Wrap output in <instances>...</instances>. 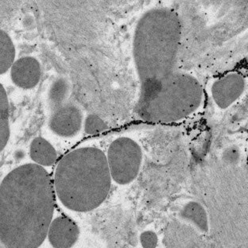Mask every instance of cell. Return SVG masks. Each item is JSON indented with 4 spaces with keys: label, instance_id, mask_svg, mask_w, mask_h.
<instances>
[{
    "label": "cell",
    "instance_id": "7c38bea8",
    "mask_svg": "<svg viewBox=\"0 0 248 248\" xmlns=\"http://www.w3.org/2000/svg\"><path fill=\"white\" fill-rule=\"evenodd\" d=\"M16 62V47L9 34L0 31V73H7Z\"/></svg>",
    "mask_w": 248,
    "mask_h": 248
},
{
    "label": "cell",
    "instance_id": "9c48e42d",
    "mask_svg": "<svg viewBox=\"0 0 248 248\" xmlns=\"http://www.w3.org/2000/svg\"><path fill=\"white\" fill-rule=\"evenodd\" d=\"M80 231L78 225L67 217L60 216L52 220L47 238L53 248H72L78 241Z\"/></svg>",
    "mask_w": 248,
    "mask_h": 248
},
{
    "label": "cell",
    "instance_id": "9a60e30c",
    "mask_svg": "<svg viewBox=\"0 0 248 248\" xmlns=\"http://www.w3.org/2000/svg\"><path fill=\"white\" fill-rule=\"evenodd\" d=\"M84 131L88 135L104 132L107 129V124L101 118L96 115H90L84 120Z\"/></svg>",
    "mask_w": 248,
    "mask_h": 248
},
{
    "label": "cell",
    "instance_id": "52a82bcc",
    "mask_svg": "<svg viewBox=\"0 0 248 248\" xmlns=\"http://www.w3.org/2000/svg\"><path fill=\"white\" fill-rule=\"evenodd\" d=\"M245 82L238 73H231L217 80L212 88L213 100L218 106L227 108L236 101L244 92Z\"/></svg>",
    "mask_w": 248,
    "mask_h": 248
},
{
    "label": "cell",
    "instance_id": "2e32d148",
    "mask_svg": "<svg viewBox=\"0 0 248 248\" xmlns=\"http://www.w3.org/2000/svg\"><path fill=\"white\" fill-rule=\"evenodd\" d=\"M157 235L152 231H146L140 235V243L143 248H154L157 245Z\"/></svg>",
    "mask_w": 248,
    "mask_h": 248
},
{
    "label": "cell",
    "instance_id": "5b68a950",
    "mask_svg": "<svg viewBox=\"0 0 248 248\" xmlns=\"http://www.w3.org/2000/svg\"><path fill=\"white\" fill-rule=\"evenodd\" d=\"M106 156L111 179L116 184H131L137 178L143 155L136 141L128 137L118 138L111 142Z\"/></svg>",
    "mask_w": 248,
    "mask_h": 248
},
{
    "label": "cell",
    "instance_id": "ba28073f",
    "mask_svg": "<svg viewBox=\"0 0 248 248\" xmlns=\"http://www.w3.org/2000/svg\"><path fill=\"white\" fill-rule=\"evenodd\" d=\"M42 77L41 64L33 57H23L16 61L11 69V78L14 84L22 89H33Z\"/></svg>",
    "mask_w": 248,
    "mask_h": 248
},
{
    "label": "cell",
    "instance_id": "6da1fadb",
    "mask_svg": "<svg viewBox=\"0 0 248 248\" xmlns=\"http://www.w3.org/2000/svg\"><path fill=\"white\" fill-rule=\"evenodd\" d=\"M53 179L43 166L14 169L0 185V241L6 248H35L48 235L54 213Z\"/></svg>",
    "mask_w": 248,
    "mask_h": 248
},
{
    "label": "cell",
    "instance_id": "30bf717a",
    "mask_svg": "<svg viewBox=\"0 0 248 248\" xmlns=\"http://www.w3.org/2000/svg\"><path fill=\"white\" fill-rule=\"evenodd\" d=\"M30 157L33 163L50 167L55 164L58 160V153L55 148L44 138L33 139L30 146Z\"/></svg>",
    "mask_w": 248,
    "mask_h": 248
},
{
    "label": "cell",
    "instance_id": "277c9868",
    "mask_svg": "<svg viewBox=\"0 0 248 248\" xmlns=\"http://www.w3.org/2000/svg\"><path fill=\"white\" fill-rule=\"evenodd\" d=\"M202 97V86L196 79L174 72L154 86L140 91L137 112L151 122H174L193 113Z\"/></svg>",
    "mask_w": 248,
    "mask_h": 248
},
{
    "label": "cell",
    "instance_id": "4fadbf2b",
    "mask_svg": "<svg viewBox=\"0 0 248 248\" xmlns=\"http://www.w3.org/2000/svg\"><path fill=\"white\" fill-rule=\"evenodd\" d=\"M182 217L186 220L195 224L202 231H206L208 218L204 208L197 202H191L182 211Z\"/></svg>",
    "mask_w": 248,
    "mask_h": 248
},
{
    "label": "cell",
    "instance_id": "3957f363",
    "mask_svg": "<svg viewBox=\"0 0 248 248\" xmlns=\"http://www.w3.org/2000/svg\"><path fill=\"white\" fill-rule=\"evenodd\" d=\"M179 40V20L173 11L156 8L141 17L135 29L133 46L140 91L174 73Z\"/></svg>",
    "mask_w": 248,
    "mask_h": 248
},
{
    "label": "cell",
    "instance_id": "7a4b0ae2",
    "mask_svg": "<svg viewBox=\"0 0 248 248\" xmlns=\"http://www.w3.org/2000/svg\"><path fill=\"white\" fill-rule=\"evenodd\" d=\"M111 181L106 155L93 146L76 149L62 157L53 178L57 199L64 208L80 213L95 210L104 203Z\"/></svg>",
    "mask_w": 248,
    "mask_h": 248
},
{
    "label": "cell",
    "instance_id": "5bb4252c",
    "mask_svg": "<svg viewBox=\"0 0 248 248\" xmlns=\"http://www.w3.org/2000/svg\"><path fill=\"white\" fill-rule=\"evenodd\" d=\"M68 94V85L64 80L59 79L53 82L49 89L48 104L50 111L64 104Z\"/></svg>",
    "mask_w": 248,
    "mask_h": 248
},
{
    "label": "cell",
    "instance_id": "8fae6325",
    "mask_svg": "<svg viewBox=\"0 0 248 248\" xmlns=\"http://www.w3.org/2000/svg\"><path fill=\"white\" fill-rule=\"evenodd\" d=\"M10 105L7 92L0 84V151L7 146L10 139Z\"/></svg>",
    "mask_w": 248,
    "mask_h": 248
},
{
    "label": "cell",
    "instance_id": "8992f818",
    "mask_svg": "<svg viewBox=\"0 0 248 248\" xmlns=\"http://www.w3.org/2000/svg\"><path fill=\"white\" fill-rule=\"evenodd\" d=\"M82 113L78 107L64 104L50 111L49 127L60 137L69 138L80 131L82 126Z\"/></svg>",
    "mask_w": 248,
    "mask_h": 248
}]
</instances>
